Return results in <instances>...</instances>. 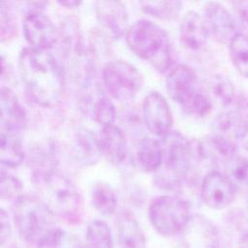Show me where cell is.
I'll use <instances>...</instances> for the list:
<instances>
[{
    "label": "cell",
    "instance_id": "836d02e7",
    "mask_svg": "<svg viewBox=\"0 0 248 248\" xmlns=\"http://www.w3.org/2000/svg\"><path fill=\"white\" fill-rule=\"evenodd\" d=\"M0 223H1V225H0V228H1V232H0L1 244L3 245L5 243V241L10 237L11 232H12L11 225H10V222H9V216L3 208L0 210Z\"/></svg>",
    "mask_w": 248,
    "mask_h": 248
},
{
    "label": "cell",
    "instance_id": "d6986e66",
    "mask_svg": "<svg viewBox=\"0 0 248 248\" xmlns=\"http://www.w3.org/2000/svg\"><path fill=\"white\" fill-rule=\"evenodd\" d=\"M24 152L18 136V130L0 126V160L1 164L10 168L19 166Z\"/></svg>",
    "mask_w": 248,
    "mask_h": 248
},
{
    "label": "cell",
    "instance_id": "f546056e",
    "mask_svg": "<svg viewBox=\"0 0 248 248\" xmlns=\"http://www.w3.org/2000/svg\"><path fill=\"white\" fill-rule=\"evenodd\" d=\"M210 88L215 100L223 107L230 106L235 100L234 86L225 76H214L210 81Z\"/></svg>",
    "mask_w": 248,
    "mask_h": 248
},
{
    "label": "cell",
    "instance_id": "5bb4252c",
    "mask_svg": "<svg viewBox=\"0 0 248 248\" xmlns=\"http://www.w3.org/2000/svg\"><path fill=\"white\" fill-rule=\"evenodd\" d=\"M203 17L209 33L220 44H229L236 33L232 14L217 1H209L204 5Z\"/></svg>",
    "mask_w": 248,
    "mask_h": 248
},
{
    "label": "cell",
    "instance_id": "3957f363",
    "mask_svg": "<svg viewBox=\"0 0 248 248\" xmlns=\"http://www.w3.org/2000/svg\"><path fill=\"white\" fill-rule=\"evenodd\" d=\"M34 185L39 199L52 215L64 219L74 218L78 212L80 199L74 183L55 169L36 170Z\"/></svg>",
    "mask_w": 248,
    "mask_h": 248
},
{
    "label": "cell",
    "instance_id": "9a60e30c",
    "mask_svg": "<svg viewBox=\"0 0 248 248\" xmlns=\"http://www.w3.org/2000/svg\"><path fill=\"white\" fill-rule=\"evenodd\" d=\"M178 33L181 44L191 50L202 49L210 34L204 17L195 11H189L182 16Z\"/></svg>",
    "mask_w": 248,
    "mask_h": 248
},
{
    "label": "cell",
    "instance_id": "4dcf8cb0",
    "mask_svg": "<svg viewBox=\"0 0 248 248\" xmlns=\"http://www.w3.org/2000/svg\"><path fill=\"white\" fill-rule=\"evenodd\" d=\"M92 113L95 121L102 126L113 124L116 117L115 107L111 100L106 96H101L94 102Z\"/></svg>",
    "mask_w": 248,
    "mask_h": 248
},
{
    "label": "cell",
    "instance_id": "603a6c76",
    "mask_svg": "<svg viewBox=\"0 0 248 248\" xmlns=\"http://www.w3.org/2000/svg\"><path fill=\"white\" fill-rule=\"evenodd\" d=\"M231 61L237 73L248 78V36L236 32L229 43Z\"/></svg>",
    "mask_w": 248,
    "mask_h": 248
},
{
    "label": "cell",
    "instance_id": "ffe728a7",
    "mask_svg": "<svg viewBox=\"0 0 248 248\" xmlns=\"http://www.w3.org/2000/svg\"><path fill=\"white\" fill-rule=\"evenodd\" d=\"M1 124L0 126L20 129L25 121V111L16 95L9 87L1 88L0 95Z\"/></svg>",
    "mask_w": 248,
    "mask_h": 248
},
{
    "label": "cell",
    "instance_id": "44dd1931",
    "mask_svg": "<svg viewBox=\"0 0 248 248\" xmlns=\"http://www.w3.org/2000/svg\"><path fill=\"white\" fill-rule=\"evenodd\" d=\"M245 133V117L239 109L229 110L218 115L213 123V133L232 141H239Z\"/></svg>",
    "mask_w": 248,
    "mask_h": 248
},
{
    "label": "cell",
    "instance_id": "277c9868",
    "mask_svg": "<svg viewBox=\"0 0 248 248\" xmlns=\"http://www.w3.org/2000/svg\"><path fill=\"white\" fill-rule=\"evenodd\" d=\"M163 160L155 171L154 181L161 189L170 190L186 179L195 157L191 142L178 132H170L161 140Z\"/></svg>",
    "mask_w": 248,
    "mask_h": 248
},
{
    "label": "cell",
    "instance_id": "ac0fdd59",
    "mask_svg": "<svg viewBox=\"0 0 248 248\" xmlns=\"http://www.w3.org/2000/svg\"><path fill=\"white\" fill-rule=\"evenodd\" d=\"M73 154L78 163L83 166L94 165L102 154L99 138L86 128L78 129L74 139Z\"/></svg>",
    "mask_w": 248,
    "mask_h": 248
},
{
    "label": "cell",
    "instance_id": "4316f807",
    "mask_svg": "<svg viewBox=\"0 0 248 248\" xmlns=\"http://www.w3.org/2000/svg\"><path fill=\"white\" fill-rule=\"evenodd\" d=\"M93 206L103 215L112 214L117 206V199L113 190L105 183L96 184L91 192Z\"/></svg>",
    "mask_w": 248,
    "mask_h": 248
},
{
    "label": "cell",
    "instance_id": "7a4b0ae2",
    "mask_svg": "<svg viewBox=\"0 0 248 248\" xmlns=\"http://www.w3.org/2000/svg\"><path fill=\"white\" fill-rule=\"evenodd\" d=\"M125 40L130 50L160 74L173 68L174 51L167 31L159 24L139 19L129 26Z\"/></svg>",
    "mask_w": 248,
    "mask_h": 248
},
{
    "label": "cell",
    "instance_id": "52a82bcc",
    "mask_svg": "<svg viewBox=\"0 0 248 248\" xmlns=\"http://www.w3.org/2000/svg\"><path fill=\"white\" fill-rule=\"evenodd\" d=\"M102 82L110 97L120 102H128L140 91L143 78L133 64L116 59L108 61L103 67Z\"/></svg>",
    "mask_w": 248,
    "mask_h": 248
},
{
    "label": "cell",
    "instance_id": "8d00e7d4",
    "mask_svg": "<svg viewBox=\"0 0 248 248\" xmlns=\"http://www.w3.org/2000/svg\"><path fill=\"white\" fill-rule=\"evenodd\" d=\"M242 12H243V17H244V19L248 22V4L245 5L244 8H242Z\"/></svg>",
    "mask_w": 248,
    "mask_h": 248
},
{
    "label": "cell",
    "instance_id": "30bf717a",
    "mask_svg": "<svg viewBox=\"0 0 248 248\" xmlns=\"http://www.w3.org/2000/svg\"><path fill=\"white\" fill-rule=\"evenodd\" d=\"M182 243L185 248H219L220 235L218 228L207 217L192 214L181 231Z\"/></svg>",
    "mask_w": 248,
    "mask_h": 248
},
{
    "label": "cell",
    "instance_id": "d590c367",
    "mask_svg": "<svg viewBox=\"0 0 248 248\" xmlns=\"http://www.w3.org/2000/svg\"><path fill=\"white\" fill-rule=\"evenodd\" d=\"M56 2L66 9H76L80 6L82 0H56Z\"/></svg>",
    "mask_w": 248,
    "mask_h": 248
},
{
    "label": "cell",
    "instance_id": "7c38bea8",
    "mask_svg": "<svg viewBox=\"0 0 248 248\" xmlns=\"http://www.w3.org/2000/svg\"><path fill=\"white\" fill-rule=\"evenodd\" d=\"M236 189L226 174L211 170L202 183V199L210 208L223 209L228 207L235 198Z\"/></svg>",
    "mask_w": 248,
    "mask_h": 248
},
{
    "label": "cell",
    "instance_id": "8fae6325",
    "mask_svg": "<svg viewBox=\"0 0 248 248\" xmlns=\"http://www.w3.org/2000/svg\"><path fill=\"white\" fill-rule=\"evenodd\" d=\"M142 118L148 131L158 137L170 132L172 114L169 104L159 92H151L142 102Z\"/></svg>",
    "mask_w": 248,
    "mask_h": 248
},
{
    "label": "cell",
    "instance_id": "2e32d148",
    "mask_svg": "<svg viewBox=\"0 0 248 248\" xmlns=\"http://www.w3.org/2000/svg\"><path fill=\"white\" fill-rule=\"evenodd\" d=\"M102 154L113 165L121 164L127 157L128 145L122 130L113 124L102 127L99 135Z\"/></svg>",
    "mask_w": 248,
    "mask_h": 248
},
{
    "label": "cell",
    "instance_id": "5b68a950",
    "mask_svg": "<svg viewBox=\"0 0 248 248\" xmlns=\"http://www.w3.org/2000/svg\"><path fill=\"white\" fill-rule=\"evenodd\" d=\"M166 86L170 97L186 113L204 117L211 111L212 101L202 89L196 73L189 66H174L168 74Z\"/></svg>",
    "mask_w": 248,
    "mask_h": 248
},
{
    "label": "cell",
    "instance_id": "f1b7e54d",
    "mask_svg": "<svg viewBox=\"0 0 248 248\" xmlns=\"http://www.w3.org/2000/svg\"><path fill=\"white\" fill-rule=\"evenodd\" d=\"M17 23L10 0H1L0 5V41L9 43L16 36Z\"/></svg>",
    "mask_w": 248,
    "mask_h": 248
},
{
    "label": "cell",
    "instance_id": "d4e9b609",
    "mask_svg": "<svg viewBox=\"0 0 248 248\" xmlns=\"http://www.w3.org/2000/svg\"><path fill=\"white\" fill-rule=\"evenodd\" d=\"M86 241L89 248H113L109 227L102 220H92L86 227Z\"/></svg>",
    "mask_w": 248,
    "mask_h": 248
},
{
    "label": "cell",
    "instance_id": "d6a6232c",
    "mask_svg": "<svg viewBox=\"0 0 248 248\" xmlns=\"http://www.w3.org/2000/svg\"><path fill=\"white\" fill-rule=\"evenodd\" d=\"M236 108L239 109L245 117V133L240 140V143L245 149L248 150V96L245 94H240L236 99Z\"/></svg>",
    "mask_w": 248,
    "mask_h": 248
},
{
    "label": "cell",
    "instance_id": "1f68e13d",
    "mask_svg": "<svg viewBox=\"0 0 248 248\" xmlns=\"http://www.w3.org/2000/svg\"><path fill=\"white\" fill-rule=\"evenodd\" d=\"M22 185L21 182L14 175L6 172L4 170H1L0 177V196L3 199L12 198L16 196L20 191Z\"/></svg>",
    "mask_w": 248,
    "mask_h": 248
},
{
    "label": "cell",
    "instance_id": "8992f818",
    "mask_svg": "<svg viewBox=\"0 0 248 248\" xmlns=\"http://www.w3.org/2000/svg\"><path fill=\"white\" fill-rule=\"evenodd\" d=\"M14 221L20 236L38 243L51 228V213L39 198L18 196L13 205Z\"/></svg>",
    "mask_w": 248,
    "mask_h": 248
},
{
    "label": "cell",
    "instance_id": "cb8c5ba5",
    "mask_svg": "<svg viewBox=\"0 0 248 248\" xmlns=\"http://www.w3.org/2000/svg\"><path fill=\"white\" fill-rule=\"evenodd\" d=\"M142 12L160 20L173 19L180 9L179 0H139Z\"/></svg>",
    "mask_w": 248,
    "mask_h": 248
},
{
    "label": "cell",
    "instance_id": "9c48e42d",
    "mask_svg": "<svg viewBox=\"0 0 248 248\" xmlns=\"http://www.w3.org/2000/svg\"><path fill=\"white\" fill-rule=\"evenodd\" d=\"M22 32L29 46L51 49L59 40V29L41 10L27 12L22 21Z\"/></svg>",
    "mask_w": 248,
    "mask_h": 248
},
{
    "label": "cell",
    "instance_id": "4fadbf2b",
    "mask_svg": "<svg viewBox=\"0 0 248 248\" xmlns=\"http://www.w3.org/2000/svg\"><path fill=\"white\" fill-rule=\"evenodd\" d=\"M95 15L99 24L113 39H119L129 28L127 9L121 0H95Z\"/></svg>",
    "mask_w": 248,
    "mask_h": 248
},
{
    "label": "cell",
    "instance_id": "74e56055",
    "mask_svg": "<svg viewBox=\"0 0 248 248\" xmlns=\"http://www.w3.org/2000/svg\"><path fill=\"white\" fill-rule=\"evenodd\" d=\"M247 210H248V202H247Z\"/></svg>",
    "mask_w": 248,
    "mask_h": 248
},
{
    "label": "cell",
    "instance_id": "83f0119b",
    "mask_svg": "<svg viewBox=\"0 0 248 248\" xmlns=\"http://www.w3.org/2000/svg\"><path fill=\"white\" fill-rule=\"evenodd\" d=\"M225 174L233 184L235 189L248 186V159L235 155L226 162Z\"/></svg>",
    "mask_w": 248,
    "mask_h": 248
},
{
    "label": "cell",
    "instance_id": "e0dca14e",
    "mask_svg": "<svg viewBox=\"0 0 248 248\" xmlns=\"http://www.w3.org/2000/svg\"><path fill=\"white\" fill-rule=\"evenodd\" d=\"M116 226L121 248H145V235L133 212L121 210Z\"/></svg>",
    "mask_w": 248,
    "mask_h": 248
},
{
    "label": "cell",
    "instance_id": "484cf974",
    "mask_svg": "<svg viewBox=\"0 0 248 248\" xmlns=\"http://www.w3.org/2000/svg\"><path fill=\"white\" fill-rule=\"evenodd\" d=\"M37 244L38 248H84L75 234L61 229H51Z\"/></svg>",
    "mask_w": 248,
    "mask_h": 248
},
{
    "label": "cell",
    "instance_id": "e575fe53",
    "mask_svg": "<svg viewBox=\"0 0 248 248\" xmlns=\"http://www.w3.org/2000/svg\"><path fill=\"white\" fill-rule=\"evenodd\" d=\"M11 1V0H10ZM18 3H23L29 7V11H35V10H40L42 6H44L46 0H14Z\"/></svg>",
    "mask_w": 248,
    "mask_h": 248
},
{
    "label": "cell",
    "instance_id": "6da1fadb",
    "mask_svg": "<svg viewBox=\"0 0 248 248\" xmlns=\"http://www.w3.org/2000/svg\"><path fill=\"white\" fill-rule=\"evenodd\" d=\"M18 70L33 102L44 108L60 103L66 85L65 71L49 50L24 47L18 56Z\"/></svg>",
    "mask_w": 248,
    "mask_h": 248
},
{
    "label": "cell",
    "instance_id": "7402d4cb",
    "mask_svg": "<svg viewBox=\"0 0 248 248\" xmlns=\"http://www.w3.org/2000/svg\"><path fill=\"white\" fill-rule=\"evenodd\" d=\"M137 159L140 167L144 171H157L163 160V148L161 141L150 137L143 138L138 148Z\"/></svg>",
    "mask_w": 248,
    "mask_h": 248
},
{
    "label": "cell",
    "instance_id": "ba28073f",
    "mask_svg": "<svg viewBox=\"0 0 248 248\" xmlns=\"http://www.w3.org/2000/svg\"><path fill=\"white\" fill-rule=\"evenodd\" d=\"M148 216L160 234L170 236L182 231L191 214L184 200L173 196H160L150 203Z\"/></svg>",
    "mask_w": 248,
    "mask_h": 248
}]
</instances>
